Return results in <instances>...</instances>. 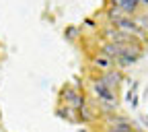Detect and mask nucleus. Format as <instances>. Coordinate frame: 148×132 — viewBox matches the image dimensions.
<instances>
[{
  "label": "nucleus",
  "instance_id": "obj_1",
  "mask_svg": "<svg viewBox=\"0 0 148 132\" xmlns=\"http://www.w3.org/2000/svg\"><path fill=\"white\" fill-rule=\"evenodd\" d=\"M111 132H134V128L130 122L117 118V122H113V126H111Z\"/></svg>",
  "mask_w": 148,
  "mask_h": 132
},
{
  "label": "nucleus",
  "instance_id": "obj_2",
  "mask_svg": "<svg viewBox=\"0 0 148 132\" xmlns=\"http://www.w3.org/2000/svg\"><path fill=\"white\" fill-rule=\"evenodd\" d=\"M95 64H97L99 68H103V70H107V68L111 66V58H109V56H107V54H99V56H97V58H95Z\"/></svg>",
  "mask_w": 148,
  "mask_h": 132
},
{
  "label": "nucleus",
  "instance_id": "obj_3",
  "mask_svg": "<svg viewBox=\"0 0 148 132\" xmlns=\"http://www.w3.org/2000/svg\"><path fill=\"white\" fill-rule=\"evenodd\" d=\"M117 4H119L121 8H125V10H132V8L136 6V0H117Z\"/></svg>",
  "mask_w": 148,
  "mask_h": 132
},
{
  "label": "nucleus",
  "instance_id": "obj_4",
  "mask_svg": "<svg viewBox=\"0 0 148 132\" xmlns=\"http://www.w3.org/2000/svg\"><path fill=\"white\" fill-rule=\"evenodd\" d=\"M144 2H146V4H148V0H144Z\"/></svg>",
  "mask_w": 148,
  "mask_h": 132
}]
</instances>
